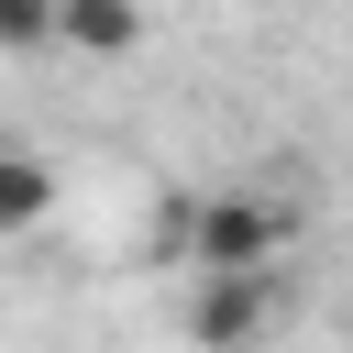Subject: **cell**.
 Here are the masks:
<instances>
[{
    "label": "cell",
    "mask_w": 353,
    "mask_h": 353,
    "mask_svg": "<svg viewBox=\"0 0 353 353\" xmlns=\"http://www.w3.org/2000/svg\"><path fill=\"white\" fill-rule=\"evenodd\" d=\"M55 44V0H0V55H33Z\"/></svg>",
    "instance_id": "cell-5"
},
{
    "label": "cell",
    "mask_w": 353,
    "mask_h": 353,
    "mask_svg": "<svg viewBox=\"0 0 353 353\" xmlns=\"http://www.w3.org/2000/svg\"><path fill=\"white\" fill-rule=\"evenodd\" d=\"M287 232H298L287 199H265V188H210V199H188L176 254H188V276H243V265H276Z\"/></svg>",
    "instance_id": "cell-1"
},
{
    "label": "cell",
    "mask_w": 353,
    "mask_h": 353,
    "mask_svg": "<svg viewBox=\"0 0 353 353\" xmlns=\"http://www.w3.org/2000/svg\"><path fill=\"white\" fill-rule=\"evenodd\" d=\"M55 44H77V55H132V44H143V0H55Z\"/></svg>",
    "instance_id": "cell-3"
},
{
    "label": "cell",
    "mask_w": 353,
    "mask_h": 353,
    "mask_svg": "<svg viewBox=\"0 0 353 353\" xmlns=\"http://www.w3.org/2000/svg\"><path fill=\"white\" fill-rule=\"evenodd\" d=\"M265 331H276V265L188 276V342H199V353H254Z\"/></svg>",
    "instance_id": "cell-2"
},
{
    "label": "cell",
    "mask_w": 353,
    "mask_h": 353,
    "mask_svg": "<svg viewBox=\"0 0 353 353\" xmlns=\"http://www.w3.org/2000/svg\"><path fill=\"white\" fill-rule=\"evenodd\" d=\"M44 210H55V165H44V154H0V243L33 232Z\"/></svg>",
    "instance_id": "cell-4"
}]
</instances>
